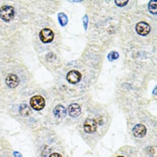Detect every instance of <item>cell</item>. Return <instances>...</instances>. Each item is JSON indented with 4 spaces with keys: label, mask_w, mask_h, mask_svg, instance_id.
<instances>
[{
    "label": "cell",
    "mask_w": 157,
    "mask_h": 157,
    "mask_svg": "<svg viewBox=\"0 0 157 157\" xmlns=\"http://www.w3.org/2000/svg\"><path fill=\"white\" fill-rule=\"evenodd\" d=\"M148 10L153 14H156L157 13L156 10V0H151L148 4Z\"/></svg>",
    "instance_id": "cell-13"
},
{
    "label": "cell",
    "mask_w": 157,
    "mask_h": 157,
    "mask_svg": "<svg viewBox=\"0 0 157 157\" xmlns=\"http://www.w3.org/2000/svg\"><path fill=\"white\" fill-rule=\"evenodd\" d=\"M15 11L13 6L5 5L0 8V17L5 22H10L14 17Z\"/></svg>",
    "instance_id": "cell-1"
},
{
    "label": "cell",
    "mask_w": 157,
    "mask_h": 157,
    "mask_svg": "<svg viewBox=\"0 0 157 157\" xmlns=\"http://www.w3.org/2000/svg\"><path fill=\"white\" fill-rule=\"evenodd\" d=\"M68 113L71 117H76L81 113V107L77 104H71L68 107Z\"/></svg>",
    "instance_id": "cell-9"
},
{
    "label": "cell",
    "mask_w": 157,
    "mask_h": 157,
    "mask_svg": "<svg viewBox=\"0 0 157 157\" xmlns=\"http://www.w3.org/2000/svg\"><path fill=\"white\" fill-rule=\"evenodd\" d=\"M84 130L86 133L92 134L98 128L97 123L93 119H88L84 123Z\"/></svg>",
    "instance_id": "cell-6"
},
{
    "label": "cell",
    "mask_w": 157,
    "mask_h": 157,
    "mask_svg": "<svg viewBox=\"0 0 157 157\" xmlns=\"http://www.w3.org/2000/svg\"><path fill=\"white\" fill-rule=\"evenodd\" d=\"M54 34L49 29H44L40 33V38L44 43H48L54 40Z\"/></svg>",
    "instance_id": "cell-4"
},
{
    "label": "cell",
    "mask_w": 157,
    "mask_h": 157,
    "mask_svg": "<svg viewBox=\"0 0 157 157\" xmlns=\"http://www.w3.org/2000/svg\"><path fill=\"white\" fill-rule=\"evenodd\" d=\"M19 112H20V114L22 117H28L29 115H30V114L31 113V110L28 105L22 104L20 106Z\"/></svg>",
    "instance_id": "cell-11"
},
{
    "label": "cell",
    "mask_w": 157,
    "mask_h": 157,
    "mask_svg": "<svg viewBox=\"0 0 157 157\" xmlns=\"http://www.w3.org/2000/svg\"><path fill=\"white\" fill-rule=\"evenodd\" d=\"M31 107L36 110H41L45 106V100L40 96H35L30 99Z\"/></svg>",
    "instance_id": "cell-2"
},
{
    "label": "cell",
    "mask_w": 157,
    "mask_h": 157,
    "mask_svg": "<svg viewBox=\"0 0 157 157\" xmlns=\"http://www.w3.org/2000/svg\"><path fill=\"white\" fill-rule=\"evenodd\" d=\"M133 134L136 137H142L145 136L147 132L146 127L142 124H136L132 129Z\"/></svg>",
    "instance_id": "cell-8"
},
{
    "label": "cell",
    "mask_w": 157,
    "mask_h": 157,
    "mask_svg": "<svg viewBox=\"0 0 157 157\" xmlns=\"http://www.w3.org/2000/svg\"><path fill=\"white\" fill-rule=\"evenodd\" d=\"M136 30L138 34L142 36H145L150 33V27L148 24L144 22H140L137 24Z\"/></svg>",
    "instance_id": "cell-5"
},
{
    "label": "cell",
    "mask_w": 157,
    "mask_h": 157,
    "mask_svg": "<svg viewBox=\"0 0 157 157\" xmlns=\"http://www.w3.org/2000/svg\"><path fill=\"white\" fill-rule=\"evenodd\" d=\"M6 85L12 88H16L19 83V79L17 75L14 74H9L6 78Z\"/></svg>",
    "instance_id": "cell-7"
},
{
    "label": "cell",
    "mask_w": 157,
    "mask_h": 157,
    "mask_svg": "<svg viewBox=\"0 0 157 157\" xmlns=\"http://www.w3.org/2000/svg\"><path fill=\"white\" fill-rule=\"evenodd\" d=\"M88 16L86 15L84 18H83V23H84V27L85 29L86 30L87 27H88Z\"/></svg>",
    "instance_id": "cell-16"
},
{
    "label": "cell",
    "mask_w": 157,
    "mask_h": 157,
    "mask_svg": "<svg viewBox=\"0 0 157 157\" xmlns=\"http://www.w3.org/2000/svg\"><path fill=\"white\" fill-rule=\"evenodd\" d=\"M117 157H124V156H118Z\"/></svg>",
    "instance_id": "cell-19"
},
{
    "label": "cell",
    "mask_w": 157,
    "mask_h": 157,
    "mask_svg": "<svg viewBox=\"0 0 157 157\" xmlns=\"http://www.w3.org/2000/svg\"><path fill=\"white\" fill-rule=\"evenodd\" d=\"M49 157H62V156L61 155H60L59 153H53L51 155H50V156Z\"/></svg>",
    "instance_id": "cell-17"
},
{
    "label": "cell",
    "mask_w": 157,
    "mask_h": 157,
    "mask_svg": "<svg viewBox=\"0 0 157 157\" xmlns=\"http://www.w3.org/2000/svg\"><path fill=\"white\" fill-rule=\"evenodd\" d=\"M14 157H22V154L17 151H14Z\"/></svg>",
    "instance_id": "cell-18"
},
{
    "label": "cell",
    "mask_w": 157,
    "mask_h": 157,
    "mask_svg": "<svg viewBox=\"0 0 157 157\" xmlns=\"http://www.w3.org/2000/svg\"><path fill=\"white\" fill-rule=\"evenodd\" d=\"M128 3V1H124V0H119V1L118 0H116L115 1L116 5L120 7H123L125 6Z\"/></svg>",
    "instance_id": "cell-15"
},
{
    "label": "cell",
    "mask_w": 157,
    "mask_h": 157,
    "mask_svg": "<svg viewBox=\"0 0 157 157\" xmlns=\"http://www.w3.org/2000/svg\"><path fill=\"white\" fill-rule=\"evenodd\" d=\"M54 114L57 118H63L66 116L67 114V110L66 109L61 105H57L54 109Z\"/></svg>",
    "instance_id": "cell-10"
},
{
    "label": "cell",
    "mask_w": 157,
    "mask_h": 157,
    "mask_svg": "<svg viewBox=\"0 0 157 157\" xmlns=\"http://www.w3.org/2000/svg\"><path fill=\"white\" fill-rule=\"evenodd\" d=\"M59 21L62 26H65L67 25L68 22V18L67 16L63 13H60L58 14Z\"/></svg>",
    "instance_id": "cell-12"
},
{
    "label": "cell",
    "mask_w": 157,
    "mask_h": 157,
    "mask_svg": "<svg viewBox=\"0 0 157 157\" xmlns=\"http://www.w3.org/2000/svg\"><path fill=\"white\" fill-rule=\"evenodd\" d=\"M82 79V74L76 70L70 71L67 75V80L71 84H76L79 83Z\"/></svg>",
    "instance_id": "cell-3"
},
{
    "label": "cell",
    "mask_w": 157,
    "mask_h": 157,
    "mask_svg": "<svg viewBox=\"0 0 157 157\" xmlns=\"http://www.w3.org/2000/svg\"><path fill=\"white\" fill-rule=\"evenodd\" d=\"M119 57V54L117 52H115V51H113V52H111L109 56H108V58H109V60H110V61L112 60H116Z\"/></svg>",
    "instance_id": "cell-14"
}]
</instances>
